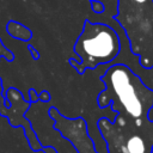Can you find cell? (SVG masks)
I'll return each instance as SVG.
<instances>
[{
	"mask_svg": "<svg viewBox=\"0 0 153 153\" xmlns=\"http://www.w3.org/2000/svg\"><path fill=\"white\" fill-rule=\"evenodd\" d=\"M75 51L82 59L84 66L94 67L116 57L120 51V41L109 26L86 22L84 31L76 41Z\"/></svg>",
	"mask_w": 153,
	"mask_h": 153,
	"instance_id": "6da1fadb",
	"label": "cell"
},
{
	"mask_svg": "<svg viewBox=\"0 0 153 153\" xmlns=\"http://www.w3.org/2000/svg\"><path fill=\"white\" fill-rule=\"evenodd\" d=\"M108 76L114 93L117 96L127 114L134 118L141 117L146 110L143 102L137 94L131 73L123 66H115L109 69Z\"/></svg>",
	"mask_w": 153,
	"mask_h": 153,
	"instance_id": "7a4b0ae2",
	"label": "cell"
},
{
	"mask_svg": "<svg viewBox=\"0 0 153 153\" xmlns=\"http://www.w3.org/2000/svg\"><path fill=\"white\" fill-rule=\"evenodd\" d=\"M126 147H127V149H128L129 153H146L145 142H143L142 137L139 136V135L131 136V137L127 141Z\"/></svg>",
	"mask_w": 153,
	"mask_h": 153,
	"instance_id": "3957f363",
	"label": "cell"
},
{
	"mask_svg": "<svg viewBox=\"0 0 153 153\" xmlns=\"http://www.w3.org/2000/svg\"><path fill=\"white\" fill-rule=\"evenodd\" d=\"M92 8H93V11L94 12H97V13H100L102 11H103V5L100 4V2H97V1H92Z\"/></svg>",
	"mask_w": 153,
	"mask_h": 153,
	"instance_id": "277c9868",
	"label": "cell"
},
{
	"mask_svg": "<svg viewBox=\"0 0 153 153\" xmlns=\"http://www.w3.org/2000/svg\"><path fill=\"white\" fill-rule=\"evenodd\" d=\"M141 123H142V121L140 120V117H137V118L135 120V124H136V126H141Z\"/></svg>",
	"mask_w": 153,
	"mask_h": 153,
	"instance_id": "5b68a950",
	"label": "cell"
},
{
	"mask_svg": "<svg viewBox=\"0 0 153 153\" xmlns=\"http://www.w3.org/2000/svg\"><path fill=\"white\" fill-rule=\"evenodd\" d=\"M121 151H122V153H129V152H128V149H127V147H126V146H123V147H122V148H121Z\"/></svg>",
	"mask_w": 153,
	"mask_h": 153,
	"instance_id": "8992f818",
	"label": "cell"
},
{
	"mask_svg": "<svg viewBox=\"0 0 153 153\" xmlns=\"http://www.w3.org/2000/svg\"><path fill=\"white\" fill-rule=\"evenodd\" d=\"M135 2H137V4H145L147 0H134Z\"/></svg>",
	"mask_w": 153,
	"mask_h": 153,
	"instance_id": "52a82bcc",
	"label": "cell"
},
{
	"mask_svg": "<svg viewBox=\"0 0 153 153\" xmlns=\"http://www.w3.org/2000/svg\"><path fill=\"white\" fill-rule=\"evenodd\" d=\"M124 123H126L124 120H123V118H120V124H121V126H124Z\"/></svg>",
	"mask_w": 153,
	"mask_h": 153,
	"instance_id": "ba28073f",
	"label": "cell"
}]
</instances>
